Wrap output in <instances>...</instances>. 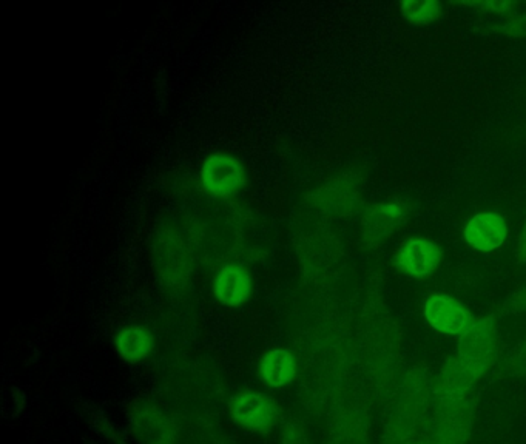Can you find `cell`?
I'll return each instance as SVG.
<instances>
[{
  "mask_svg": "<svg viewBox=\"0 0 526 444\" xmlns=\"http://www.w3.org/2000/svg\"><path fill=\"white\" fill-rule=\"evenodd\" d=\"M409 216V209L405 202L386 201L375 204L363 216L361 235L366 246L374 247L385 243L405 224Z\"/></svg>",
  "mask_w": 526,
  "mask_h": 444,
  "instance_id": "obj_1",
  "label": "cell"
},
{
  "mask_svg": "<svg viewBox=\"0 0 526 444\" xmlns=\"http://www.w3.org/2000/svg\"><path fill=\"white\" fill-rule=\"evenodd\" d=\"M469 7L479 8V10L488 11V13L502 14L508 10H513L516 4L511 2H476V4H465Z\"/></svg>",
  "mask_w": 526,
  "mask_h": 444,
  "instance_id": "obj_12",
  "label": "cell"
},
{
  "mask_svg": "<svg viewBox=\"0 0 526 444\" xmlns=\"http://www.w3.org/2000/svg\"><path fill=\"white\" fill-rule=\"evenodd\" d=\"M261 372L270 386L281 387L294 380L297 366L289 350L275 349L264 357Z\"/></svg>",
  "mask_w": 526,
  "mask_h": 444,
  "instance_id": "obj_10",
  "label": "cell"
},
{
  "mask_svg": "<svg viewBox=\"0 0 526 444\" xmlns=\"http://www.w3.org/2000/svg\"><path fill=\"white\" fill-rule=\"evenodd\" d=\"M201 179L207 192L212 195L230 196L244 184L243 165L233 156L213 155L204 162Z\"/></svg>",
  "mask_w": 526,
  "mask_h": 444,
  "instance_id": "obj_4",
  "label": "cell"
},
{
  "mask_svg": "<svg viewBox=\"0 0 526 444\" xmlns=\"http://www.w3.org/2000/svg\"><path fill=\"white\" fill-rule=\"evenodd\" d=\"M425 318L432 329L443 335H463L473 324L471 313L463 304L452 296L439 293H434L426 300Z\"/></svg>",
  "mask_w": 526,
  "mask_h": 444,
  "instance_id": "obj_3",
  "label": "cell"
},
{
  "mask_svg": "<svg viewBox=\"0 0 526 444\" xmlns=\"http://www.w3.org/2000/svg\"><path fill=\"white\" fill-rule=\"evenodd\" d=\"M514 306L526 310V289H523L522 293L514 298Z\"/></svg>",
  "mask_w": 526,
  "mask_h": 444,
  "instance_id": "obj_15",
  "label": "cell"
},
{
  "mask_svg": "<svg viewBox=\"0 0 526 444\" xmlns=\"http://www.w3.org/2000/svg\"><path fill=\"white\" fill-rule=\"evenodd\" d=\"M469 247L479 252H494L505 244L508 226L503 216L496 212H480L469 219L463 230Z\"/></svg>",
  "mask_w": 526,
  "mask_h": 444,
  "instance_id": "obj_5",
  "label": "cell"
},
{
  "mask_svg": "<svg viewBox=\"0 0 526 444\" xmlns=\"http://www.w3.org/2000/svg\"><path fill=\"white\" fill-rule=\"evenodd\" d=\"M443 252L439 244L425 238H411L400 246L395 255V266L412 278H428L439 269Z\"/></svg>",
  "mask_w": 526,
  "mask_h": 444,
  "instance_id": "obj_2",
  "label": "cell"
},
{
  "mask_svg": "<svg viewBox=\"0 0 526 444\" xmlns=\"http://www.w3.org/2000/svg\"><path fill=\"white\" fill-rule=\"evenodd\" d=\"M277 404L264 394H241L232 401V415L244 428L263 429L277 420Z\"/></svg>",
  "mask_w": 526,
  "mask_h": 444,
  "instance_id": "obj_7",
  "label": "cell"
},
{
  "mask_svg": "<svg viewBox=\"0 0 526 444\" xmlns=\"http://www.w3.org/2000/svg\"><path fill=\"white\" fill-rule=\"evenodd\" d=\"M497 350V332L493 320L471 324L460 340V357L468 363L486 364Z\"/></svg>",
  "mask_w": 526,
  "mask_h": 444,
  "instance_id": "obj_6",
  "label": "cell"
},
{
  "mask_svg": "<svg viewBox=\"0 0 526 444\" xmlns=\"http://www.w3.org/2000/svg\"><path fill=\"white\" fill-rule=\"evenodd\" d=\"M153 340L147 330L142 327H127L121 330L116 338V349L119 357L129 363H138L152 352Z\"/></svg>",
  "mask_w": 526,
  "mask_h": 444,
  "instance_id": "obj_9",
  "label": "cell"
},
{
  "mask_svg": "<svg viewBox=\"0 0 526 444\" xmlns=\"http://www.w3.org/2000/svg\"><path fill=\"white\" fill-rule=\"evenodd\" d=\"M442 4L434 0H425V2H405L402 4V11L406 19L412 24H429L442 16Z\"/></svg>",
  "mask_w": 526,
  "mask_h": 444,
  "instance_id": "obj_11",
  "label": "cell"
},
{
  "mask_svg": "<svg viewBox=\"0 0 526 444\" xmlns=\"http://www.w3.org/2000/svg\"><path fill=\"white\" fill-rule=\"evenodd\" d=\"M213 290L220 303L226 306H240L250 298L252 278L243 266L230 263L216 275Z\"/></svg>",
  "mask_w": 526,
  "mask_h": 444,
  "instance_id": "obj_8",
  "label": "cell"
},
{
  "mask_svg": "<svg viewBox=\"0 0 526 444\" xmlns=\"http://www.w3.org/2000/svg\"><path fill=\"white\" fill-rule=\"evenodd\" d=\"M516 256L519 263H526V218L523 222L522 232H520Z\"/></svg>",
  "mask_w": 526,
  "mask_h": 444,
  "instance_id": "obj_14",
  "label": "cell"
},
{
  "mask_svg": "<svg viewBox=\"0 0 526 444\" xmlns=\"http://www.w3.org/2000/svg\"><path fill=\"white\" fill-rule=\"evenodd\" d=\"M506 34L514 37V39H523V37H526V14L511 21L508 27H506Z\"/></svg>",
  "mask_w": 526,
  "mask_h": 444,
  "instance_id": "obj_13",
  "label": "cell"
}]
</instances>
